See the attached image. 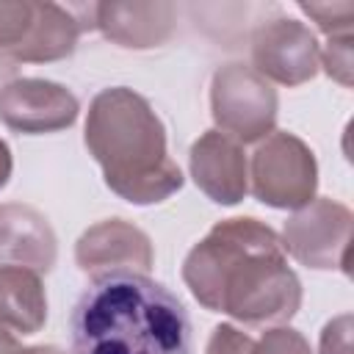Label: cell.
<instances>
[{
	"instance_id": "cell-1",
	"label": "cell",
	"mask_w": 354,
	"mask_h": 354,
	"mask_svg": "<svg viewBox=\"0 0 354 354\" xmlns=\"http://www.w3.org/2000/svg\"><path fill=\"white\" fill-rule=\"evenodd\" d=\"M183 282L205 310L246 326L288 324L301 307V282L279 235L252 216L213 224L185 254Z\"/></svg>"
},
{
	"instance_id": "cell-2",
	"label": "cell",
	"mask_w": 354,
	"mask_h": 354,
	"mask_svg": "<svg viewBox=\"0 0 354 354\" xmlns=\"http://www.w3.org/2000/svg\"><path fill=\"white\" fill-rule=\"evenodd\" d=\"M72 354H191V318L160 282L136 271L91 277L69 315Z\"/></svg>"
},
{
	"instance_id": "cell-3",
	"label": "cell",
	"mask_w": 354,
	"mask_h": 354,
	"mask_svg": "<svg viewBox=\"0 0 354 354\" xmlns=\"http://www.w3.org/2000/svg\"><path fill=\"white\" fill-rule=\"evenodd\" d=\"M83 141L105 185L130 205H155L183 188V171L166 147V127L147 97L127 86L94 94Z\"/></svg>"
},
{
	"instance_id": "cell-4",
	"label": "cell",
	"mask_w": 354,
	"mask_h": 354,
	"mask_svg": "<svg viewBox=\"0 0 354 354\" xmlns=\"http://www.w3.org/2000/svg\"><path fill=\"white\" fill-rule=\"evenodd\" d=\"M249 191L277 210H299L315 199L318 163L313 149L288 130L266 136L249 160Z\"/></svg>"
},
{
	"instance_id": "cell-5",
	"label": "cell",
	"mask_w": 354,
	"mask_h": 354,
	"mask_svg": "<svg viewBox=\"0 0 354 354\" xmlns=\"http://www.w3.org/2000/svg\"><path fill=\"white\" fill-rule=\"evenodd\" d=\"M277 88L249 64H224L210 77V116L216 130L238 144H260L274 133Z\"/></svg>"
},
{
	"instance_id": "cell-6",
	"label": "cell",
	"mask_w": 354,
	"mask_h": 354,
	"mask_svg": "<svg viewBox=\"0 0 354 354\" xmlns=\"http://www.w3.org/2000/svg\"><path fill=\"white\" fill-rule=\"evenodd\" d=\"M351 210L329 196H315L310 205L293 210L282 227V249L301 266L315 271L348 274L351 257Z\"/></svg>"
},
{
	"instance_id": "cell-7",
	"label": "cell",
	"mask_w": 354,
	"mask_h": 354,
	"mask_svg": "<svg viewBox=\"0 0 354 354\" xmlns=\"http://www.w3.org/2000/svg\"><path fill=\"white\" fill-rule=\"evenodd\" d=\"M318 39L290 17H274L252 33V69L268 83L301 86L318 75Z\"/></svg>"
},
{
	"instance_id": "cell-8",
	"label": "cell",
	"mask_w": 354,
	"mask_h": 354,
	"mask_svg": "<svg viewBox=\"0 0 354 354\" xmlns=\"http://www.w3.org/2000/svg\"><path fill=\"white\" fill-rule=\"evenodd\" d=\"M80 113L77 97L44 77H17L0 86V122L22 136L58 133L75 124Z\"/></svg>"
},
{
	"instance_id": "cell-9",
	"label": "cell",
	"mask_w": 354,
	"mask_h": 354,
	"mask_svg": "<svg viewBox=\"0 0 354 354\" xmlns=\"http://www.w3.org/2000/svg\"><path fill=\"white\" fill-rule=\"evenodd\" d=\"M75 263L88 277H102L113 271L147 274L155 263V252L149 235L141 227L124 218H105L77 238Z\"/></svg>"
},
{
	"instance_id": "cell-10",
	"label": "cell",
	"mask_w": 354,
	"mask_h": 354,
	"mask_svg": "<svg viewBox=\"0 0 354 354\" xmlns=\"http://www.w3.org/2000/svg\"><path fill=\"white\" fill-rule=\"evenodd\" d=\"M188 169L196 188L216 205H238L249 194V160L243 144L205 130L188 152Z\"/></svg>"
},
{
	"instance_id": "cell-11",
	"label": "cell",
	"mask_w": 354,
	"mask_h": 354,
	"mask_svg": "<svg viewBox=\"0 0 354 354\" xmlns=\"http://www.w3.org/2000/svg\"><path fill=\"white\" fill-rule=\"evenodd\" d=\"M177 22V6L166 0L155 3H94L91 25L113 44L124 50H152L169 41Z\"/></svg>"
},
{
	"instance_id": "cell-12",
	"label": "cell",
	"mask_w": 354,
	"mask_h": 354,
	"mask_svg": "<svg viewBox=\"0 0 354 354\" xmlns=\"http://www.w3.org/2000/svg\"><path fill=\"white\" fill-rule=\"evenodd\" d=\"M55 257L58 241L44 213L22 202L0 205V268L22 266L47 274Z\"/></svg>"
},
{
	"instance_id": "cell-13",
	"label": "cell",
	"mask_w": 354,
	"mask_h": 354,
	"mask_svg": "<svg viewBox=\"0 0 354 354\" xmlns=\"http://www.w3.org/2000/svg\"><path fill=\"white\" fill-rule=\"evenodd\" d=\"M83 22L77 19L75 8H64L58 3H36L33 25L25 36V41L11 53L14 61L25 64H50L69 58L77 47V39L83 33Z\"/></svg>"
},
{
	"instance_id": "cell-14",
	"label": "cell",
	"mask_w": 354,
	"mask_h": 354,
	"mask_svg": "<svg viewBox=\"0 0 354 354\" xmlns=\"http://www.w3.org/2000/svg\"><path fill=\"white\" fill-rule=\"evenodd\" d=\"M0 324L19 335H36L47 324V293L39 271L0 268Z\"/></svg>"
},
{
	"instance_id": "cell-15",
	"label": "cell",
	"mask_w": 354,
	"mask_h": 354,
	"mask_svg": "<svg viewBox=\"0 0 354 354\" xmlns=\"http://www.w3.org/2000/svg\"><path fill=\"white\" fill-rule=\"evenodd\" d=\"M33 0H0V53L11 55L33 25Z\"/></svg>"
},
{
	"instance_id": "cell-16",
	"label": "cell",
	"mask_w": 354,
	"mask_h": 354,
	"mask_svg": "<svg viewBox=\"0 0 354 354\" xmlns=\"http://www.w3.org/2000/svg\"><path fill=\"white\" fill-rule=\"evenodd\" d=\"M299 8L324 30L326 36H343L351 33L354 25V3L351 0H335V3H299Z\"/></svg>"
},
{
	"instance_id": "cell-17",
	"label": "cell",
	"mask_w": 354,
	"mask_h": 354,
	"mask_svg": "<svg viewBox=\"0 0 354 354\" xmlns=\"http://www.w3.org/2000/svg\"><path fill=\"white\" fill-rule=\"evenodd\" d=\"M351 33H343V36H326V44L324 50L318 53V64L324 66V72L337 80L340 86H351Z\"/></svg>"
},
{
	"instance_id": "cell-18",
	"label": "cell",
	"mask_w": 354,
	"mask_h": 354,
	"mask_svg": "<svg viewBox=\"0 0 354 354\" xmlns=\"http://www.w3.org/2000/svg\"><path fill=\"white\" fill-rule=\"evenodd\" d=\"M254 354H313L307 337L293 326L266 329L260 340H254Z\"/></svg>"
},
{
	"instance_id": "cell-19",
	"label": "cell",
	"mask_w": 354,
	"mask_h": 354,
	"mask_svg": "<svg viewBox=\"0 0 354 354\" xmlns=\"http://www.w3.org/2000/svg\"><path fill=\"white\" fill-rule=\"evenodd\" d=\"M205 354H254V340L232 324H218L210 332Z\"/></svg>"
},
{
	"instance_id": "cell-20",
	"label": "cell",
	"mask_w": 354,
	"mask_h": 354,
	"mask_svg": "<svg viewBox=\"0 0 354 354\" xmlns=\"http://www.w3.org/2000/svg\"><path fill=\"white\" fill-rule=\"evenodd\" d=\"M351 326H354L351 313L332 318L321 332L318 354H351Z\"/></svg>"
},
{
	"instance_id": "cell-21",
	"label": "cell",
	"mask_w": 354,
	"mask_h": 354,
	"mask_svg": "<svg viewBox=\"0 0 354 354\" xmlns=\"http://www.w3.org/2000/svg\"><path fill=\"white\" fill-rule=\"evenodd\" d=\"M11 169H14L11 149H8V144L0 138V188H6V185H8V180H11Z\"/></svg>"
},
{
	"instance_id": "cell-22",
	"label": "cell",
	"mask_w": 354,
	"mask_h": 354,
	"mask_svg": "<svg viewBox=\"0 0 354 354\" xmlns=\"http://www.w3.org/2000/svg\"><path fill=\"white\" fill-rule=\"evenodd\" d=\"M19 348H22V346H19L17 335L0 324V354H17Z\"/></svg>"
},
{
	"instance_id": "cell-23",
	"label": "cell",
	"mask_w": 354,
	"mask_h": 354,
	"mask_svg": "<svg viewBox=\"0 0 354 354\" xmlns=\"http://www.w3.org/2000/svg\"><path fill=\"white\" fill-rule=\"evenodd\" d=\"M17 354H69L58 346H28V348H19Z\"/></svg>"
}]
</instances>
